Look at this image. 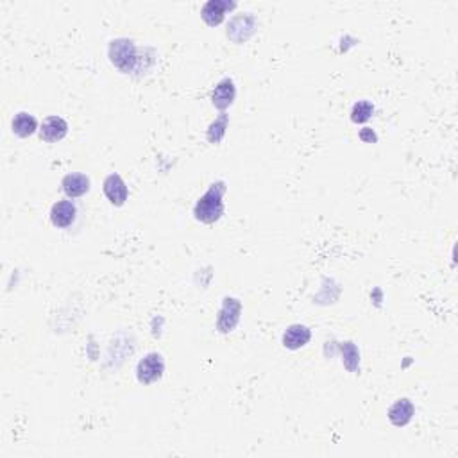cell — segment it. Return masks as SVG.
I'll list each match as a JSON object with an SVG mask.
<instances>
[{"label": "cell", "instance_id": "7a4b0ae2", "mask_svg": "<svg viewBox=\"0 0 458 458\" xmlns=\"http://www.w3.org/2000/svg\"><path fill=\"white\" fill-rule=\"evenodd\" d=\"M110 60L122 72H131L136 61H138L135 43L126 38L113 40L110 45Z\"/></svg>", "mask_w": 458, "mask_h": 458}, {"label": "cell", "instance_id": "8992f818", "mask_svg": "<svg viewBox=\"0 0 458 458\" xmlns=\"http://www.w3.org/2000/svg\"><path fill=\"white\" fill-rule=\"evenodd\" d=\"M68 133L67 120L54 114V117H47L40 126V138L49 144H56V142L63 140Z\"/></svg>", "mask_w": 458, "mask_h": 458}, {"label": "cell", "instance_id": "5b68a950", "mask_svg": "<svg viewBox=\"0 0 458 458\" xmlns=\"http://www.w3.org/2000/svg\"><path fill=\"white\" fill-rule=\"evenodd\" d=\"M256 31V18L251 13L240 15V17H235L233 20L229 22L228 26V36L233 40L235 43H242L255 34Z\"/></svg>", "mask_w": 458, "mask_h": 458}, {"label": "cell", "instance_id": "52a82bcc", "mask_svg": "<svg viewBox=\"0 0 458 458\" xmlns=\"http://www.w3.org/2000/svg\"><path fill=\"white\" fill-rule=\"evenodd\" d=\"M104 196L113 206H124L129 197V188L119 174H110L104 179Z\"/></svg>", "mask_w": 458, "mask_h": 458}, {"label": "cell", "instance_id": "4fadbf2b", "mask_svg": "<svg viewBox=\"0 0 458 458\" xmlns=\"http://www.w3.org/2000/svg\"><path fill=\"white\" fill-rule=\"evenodd\" d=\"M414 414H416V407H414V403L407 398L398 399V401L389 408V419H391V423L394 426L408 425L412 417H414Z\"/></svg>", "mask_w": 458, "mask_h": 458}, {"label": "cell", "instance_id": "ba28073f", "mask_svg": "<svg viewBox=\"0 0 458 458\" xmlns=\"http://www.w3.org/2000/svg\"><path fill=\"white\" fill-rule=\"evenodd\" d=\"M76 215H77V208L76 204H74V201L70 199L58 201L51 210V222L56 226V228L60 229L70 228V226L76 222Z\"/></svg>", "mask_w": 458, "mask_h": 458}, {"label": "cell", "instance_id": "9a60e30c", "mask_svg": "<svg viewBox=\"0 0 458 458\" xmlns=\"http://www.w3.org/2000/svg\"><path fill=\"white\" fill-rule=\"evenodd\" d=\"M374 106L369 101H358L351 111V120L355 124H364L373 117Z\"/></svg>", "mask_w": 458, "mask_h": 458}, {"label": "cell", "instance_id": "3957f363", "mask_svg": "<svg viewBox=\"0 0 458 458\" xmlns=\"http://www.w3.org/2000/svg\"><path fill=\"white\" fill-rule=\"evenodd\" d=\"M163 373H165V360L160 353H149L138 362L136 367V378L138 382L144 385H151L156 383L158 380H162Z\"/></svg>", "mask_w": 458, "mask_h": 458}, {"label": "cell", "instance_id": "30bf717a", "mask_svg": "<svg viewBox=\"0 0 458 458\" xmlns=\"http://www.w3.org/2000/svg\"><path fill=\"white\" fill-rule=\"evenodd\" d=\"M235 95H237V88H235L233 79L226 77V79H222V81L217 83L215 90H213V94H212L213 106L221 111L228 110V108L233 104Z\"/></svg>", "mask_w": 458, "mask_h": 458}, {"label": "cell", "instance_id": "5bb4252c", "mask_svg": "<svg viewBox=\"0 0 458 458\" xmlns=\"http://www.w3.org/2000/svg\"><path fill=\"white\" fill-rule=\"evenodd\" d=\"M11 129L20 138H29L34 133L40 131L36 119L31 113H26V111H20V113L15 114L13 122H11Z\"/></svg>", "mask_w": 458, "mask_h": 458}, {"label": "cell", "instance_id": "277c9868", "mask_svg": "<svg viewBox=\"0 0 458 458\" xmlns=\"http://www.w3.org/2000/svg\"><path fill=\"white\" fill-rule=\"evenodd\" d=\"M242 315V303L235 297H224L222 308L217 317V330L221 333H229L237 328L238 321Z\"/></svg>", "mask_w": 458, "mask_h": 458}, {"label": "cell", "instance_id": "8fae6325", "mask_svg": "<svg viewBox=\"0 0 458 458\" xmlns=\"http://www.w3.org/2000/svg\"><path fill=\"white\" fill-rule=\"evenodd\" d=\"M61 188H63L65 196L70 199L83 197L90 192V178L81 172H72V174L65 176L61 181Z\"/></svg>", "mask_w": 458, "mask_h": 458}, {"label": "cell", "instance_id": "9c48e42d", "mask_svg": "<svg viewBox=\"0 0 458 458\" xmlns=\"http://www.w3.org/2000/svg\"><path fill=\"white\" fill-rule=\"evenodd\" d=\"M235 2H229V0H210L203 6V11H201V17L203 20L208 24L210 27L219 26L222 20H224L226 11H231L235 9Z\"/></svg>", "mask_w": 458, "mask_h": 458}, {"label": "cell", "instance_id": "ac0fdd59", "mask_svg": "<svg viewBox=\"0 0 458 458\" xmlns=\"http://www.w3.org/2000/svg\"><path fill=\"white\" fill-rule=\"evenodd\" d=\"M360 138L364 142H376V135H374L373 131H371L369 128H364L360 133Z\"/></svg>", "mask_w": 458, "mask_h": 458}, {"label": "cell", "instance_id": "e0dca14e", "mask_svg": "<svg viewBox=\"0 0 458 458\" xmlns=\"http://www.w3.org/2000/svg\"><path fill=\"white\" fill-rule=\"evenodd\" d=\"M226 129H228V114L222 113L221 117L210 126L208 140L212 142V144H221L226 135Z\"/></svg>", "mask_w": 458, "mask_h": 458}, {"label": "cell", "instance_id": "7c38bea8", "mask_svg": "<svg viewBox=\"0 0 458 458\" xmlns=\"http://www.w3.org/2000/svg\"><path fill=\"white\" fill-rule=\"evenodd\" d=\"M310 328L303 326V324H292V326L287 328V331L283 333V346L287 349H301L310 342Z\"/></svg>", "mask_w": 458, "mask_h": 458}, {"label": "cell", "instance_id": "2e32d148", "mask_svg": "<svg viewBox=\"0 0 458 458\" xmlns=\"http://www.w3.org/2000/svg\"><path fill=\"white\" fill-rule=\"evenodd\" d=\"M342 353H344V365H346L351 373H355V371L358 369V364H360V353H358L357 346L353 342H344Z\"/></svg>", "mask_w": 458, "mask_h": 458}, {"label": "cell", "instance_id": "6da1fadb", "mask_svg": "<svg viewBox=\"0 0 458 458\" xmlns=\"http://www.w3.org/2000/svg\"><path fill=\"white\" fill-rule=\"evenodd\" d=\"M224 192V183H213L208 192L197 201L196 208H194V215H196L197 221L204 222V224H213V222L221 219L222 213H224V201H222Z\"/></svg>", "mask_w": 458, "mask_h": 458}]
</instances>
